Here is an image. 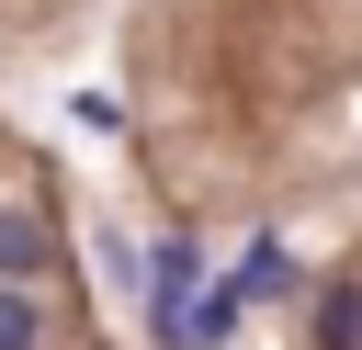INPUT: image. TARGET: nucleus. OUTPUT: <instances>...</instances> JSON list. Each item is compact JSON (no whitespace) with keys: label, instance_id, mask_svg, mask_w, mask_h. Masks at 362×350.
Returning <instances> with one entry per match:
<instances>
[{"label":"nucleus","instance_id":"nucleus-1","mask_svg":"<svg viewBox=\"0 0 362 350\" xmlns=\"http://www.w3.org/2000/svg\"><path fill=\"white\" fill-rule=\"evenodd\" d=\"M192 316H204V248H192V226H181V237L147 248V339H158V350H192Z\"/></svg>","mask_w":362,"mask_h":350},{"label":"nucleus","instance_id":"nucleus-4","mask_svg":"<svg viewBox=\"0 0 362 350\" xmlns=\"http://www.w3.org/2000/svg\"><path fill=\"white\" fill-rule=\"evenodd\" d=\"M317 350H362V282H339V294H328V316H317Z\"/></svg>","mask_w":362,"mask_h":350},{"label":"nucleus","instance_id":"nucleus-5","mask_svg":"<svg viewBox=\"0 0 362 350\" xmlns=\"http://www.w3.org/2000/svg\"><path fill=\"white\" fill-rule=\"evenodd\" d=\"M68 124H79V135H113V124H124V102H113V90H79V102H68Z\"/></svg>","mask_w":362,"mask_h":350},{"label":"nucleus","instance_id":"nucleus-3","mask_svg":"<svg viewBox=\"0 0 362 350\" xmlns=\"http://www.w3.org/2000/svg\"><path fill=\"white\" fill-rule=\"evenodd\" d=\"M0 350H45V305L23 282H0Z\"/></svg>","mask_w":362,"mask_h":350},{"label":"nucleus","instance_id":"nucleus-2","mask_svg":"<svg viewBox=\"0 0 362 350\" xmlns=\"http://www.w3.org/2000/svg\"><path fill=\"white\" fill-rule=\"evenodd\" d=\"M57 271V226L34 203H0V282H45Z\"/></svg>","mask_w":362,"mask_h":350}]
</instances>
